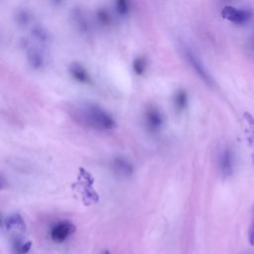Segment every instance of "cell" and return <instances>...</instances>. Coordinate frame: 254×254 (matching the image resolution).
<instances>
[{
  "label": "cell",
  "instance_id": "1",
  "mask_svg": "<svg viewBox=\"0 0 254 254\" xmlns=\"http://www.w3.org/2000/svg\"><path fill=\"white\" fill-rule=\"evenodd\" d=\"M71 116L74 121L99 131L116 128V121L106 109L93 104H85L72 109Z\"/></svg>",
  "mask_w": 254,
  "mask_h": 254
},
{
  "label": "cell",
  "instance_id": "2",
  "mask_svg": "<svg viewBox=\"0 0 254 254\" xmlns=\"http://www.w3.org/2000/svg\"><path fill=\"white\" fill-rule=\"evenodd\" d=\"M182 52L184 54V57H185L186 61L193 68V70L197 73V74L199 75V77L202 81H204L206 84L211 85L212 84L211 75L209 74V73L206 70L205 66L202 65V63L200 62V58H198L197 54L194 52V51L190 47H188L187 45H182Z\"/></svg>",
  "mask_w": 254,
  "mask_h": 254
},
{
  "label": "cell",
  "instance_id": "3",
  "mask_svg": "<svg viewBox=\"0 0 254 254\" xmlns=\"http://www.w3.org/2000/svg\"><path fill=\"white\" fill-rule=\"evenodd\" d=\"M75 232V226L69 220H61L54 224L51 228L50 236L56 243H63L67 241Z\"/></svg>",
  "mask_w": 254,
  "mask_h": 254
},
{
  "label": "cell",
  "instance_id": "4",
  "mask_svg": "<svg viewBox=\"0 0 254 254\" xmlns=\"http://www.w3.org/2000/svg\"><path fill=\"white\" fill-rule=\"evenodd\" d=\"M145 126L148 131L155 133L158 132L163 126L164 118L161 111L155 107H149L144 114Z\"/></svg>",
  "mask_w": 254,
  "mask_h": 254
},
{
  "label": "cell",
  "instance_id": "5",
  "mask_svg": "<svg viewBox=\"0 0 254 254\" xmlns=\"http://www.w3.org/2000/svg\"><path fill=\"white\" fill-rule=\"evenodd\" d=\"M221 16L235 24H244L249 21L252 14L248 10H238L233 6H225L221 11Z\"/></svg>",
  "mask_w": 254,
  "mask_h": 254
},
{
  "label": "cell",
  "instance_id": "6",
  "mask_svg": "<svg viewBox=\"0 0 254 254\" xmlns=\"http://www.w3.org/2000/svg\"><path fill=\"white\" fill-rule=\"evenodd\" d=\"M70 73L72 77L81 84H90L91 77L88 71L81 64L73 63L70 66Z\"/></svg>",
  "mask_w": 254,
  "mask_h": 254
},
{
  "label": "cell",
  "instance_id": "7",
  "mask_svg": "<svg viewBox=\"0 0 254 254\" xmlns=\"http://www.w3.org/2000/svg\"><path fill=\"white\" fill-rule=\"evenodd\" d=\"M234 160H233V153L230 149H225L220 156L219 166L220 171L224 177H228L233 174L234 170Z\"/></svg>",
  "mask_w": 254,
  "mask_h": 254
},
{
  "label": "cell",
  "instance_id": "8",
  "mask_svg": "<svg viewBox=\"0 0 254 254\" xmlns=\"http://www.w3.org/2000/svg\"><path fill=\"white\" fill-rule=\"evenodd\" d=\"M27 60L28 63L30 64V66L35 69V70H39L42 69L43 66L45 65V60H44V56L42 55V53L40 51L36 48H30L27 51Z\"/></svg>",
  "mask_w": 254,
  "mask_h": 254
},
{
  "label": "cell",
  "instance_id": "9",
  "mask_svg": "<svg viewBox=\"0 0 254 254\" xmlns=\"http://www.w3.org/2000/svg\"><path fill=\"white\" fill-rule=\"evenodd\" d=\"M112 166H113L114 172H116L117 174H119L121 176L128 177L133 172L132 165L123 158H115L112 162Z\"/></svg>",
  "mask_w": 254,
  "mask_h": 254
},
{
  "label": "cell",
  "instance_id": "10",
  "mask_svg": "<svg viewBox=\"0 0 254 254\" xmlns=\"http://www.w3.org/2000/svg\"><path fill=\"white\" fill-rule=\"evenodd\" d=\"M243 118L246 123L245 132H246L247 140L249 141L250 145H252L254 147V117L252 116V114L245 112L243 115Z\"/></svg>",
  "mask_w": 254,
  "mask_h": 254
},
{
  "label": "cell",
  "instance_id": "11",
  "mask_svg": "<svg viewBox=\"0 0 254 254\" xmlns=\"http://www.w3.org/2000/svg\"><path fill=\"white\" fill-rule=\"evenodd\" d=\"M174 105L177 110L182 111L188 106V94L185 91H178L174 97Z\"/></svg>",
  "mask_w": 254,
  "mask_h": 254
},
{
  "label": "cell",
  "instance_id": "12",
  "mask_svg": "<svg viewBox=\"0 0 254 254\" xmlns=\"http://www.w3.org/2000/svg\"><path fill=\"white\" fill-rule=\"evenodd\" d=\"M130 6V0H115L116 10L121 16H125L129 13Z\"/></svg>",
  "mask_w": 254,
  "mask_h": 254
},
{
  "label": "cell",
  "instance_id": "13",
  "mask_svg": "<svg viewBox=\"0 0 254 254\" xmlns=\"http://www.w3.org/2000/svg\"><path fill=\"white\" fill-rule=\"evenodd\" d=\"M146 67H147V62H146L145 58L139 57V58L135 59L133 62V71L135 73H137L139 75H141L145 73Z\"/></svg>",
  "mask_w": 254,
  "mask_h": 254
},
{
  "label": "cell",
  "instance_id": "14",
  "mask_svg": "<svg viewBox=\"0 0 254 254\" xmlns=\"http://www.w3.org/2000/svg\"><path fill=\"white\" fill-rule=\"evenodd\" d=\"M32 35L40 43H48V41H49V34L47 33V31H45L41 27L34 28L32 31Z\"/></svg>",
  "mask_w": 254,
  "mask_h": 254
},
{
  "label": "cell",
  "instance_id": "15",
  "mask_svg": "<svg viewBox=\"0 0 254 254\" xmlns=\"http://www.w3.org/2000/svg\"><path fill=\"white\" fill-rule=\"evenodd\" d=\"M30 245H31L30 241L25 242L24 240H16L14 251L18 254H24L25 252H27L29 250Z\"/></svg>",
  "mask_w": 254,
  "mask_h": 254
},
{
  "label": "cell",
  "instance_id": "16",
  "mask_svg": "<svg viewBox=\"0 0 254 254\" xmlns=\"http://www.w3.org/2000/svg\"><path fill=\"white\" fill-rule=\"evenodd\" d=\"M97 18L99 20V22L103 25H109L110 21H111V17L109 14V12L105 9H101L97 12Z\"/></svg>",
  "mask_w": 254,
  "mask_h": 254
},
{
  "label": "cell",
  "instance_id": "17",
  "mask_svg": "<svg viewBox=\"0 0 254 254\" xmlns=\"http://www.w3.org/2000/svg\"><path fill=\"white\" fill-rule=\"evenodd\" d=\"M17 19H18V22H19L20 24H24V23L26 24V23L29 21L28 15L26 14V12H24V11H22V12H20V13L18 14Z\"/></svg>",
  "mask_w": 254,
  "mask_h": 254
},
{
  "label": "cell",
  "instance_id": "18",
  "mask_svg": "<svg viewBox=\"0 0 254 254\" xmlns=\"http://www.w3.org/2000/svg\"><path fill=\"white\" fill-rule=\"evenodd\" d=\"M248 242L250 245L254 246V218H253V222L250 226L249 234H248Z\"/></svg>",
  "mask_w": 254,
  "mask_h": 254
},
{
  "label": "cell",
  "instance_id": "19",
  "mask_svg": "<svg viewBox=\"0 0 254 254\" xmlns=\"http://www.w3.org/2000/svg\"><path fill=\"white\" fill-rule=\"evenodd\" d=\"M51 2H53L54 4H61L63 0H50Z\"/></svg>",
  "mask_w": 254,
  "mask_h": 254
},
{
  "label": "cell",
  "instance_id": "20",
  "mask_svg": "<svg viewBox=\"0 0 254 254\" xmlns=\"http://www.w3.org/2000/svg\"><path fill=\"white\" fill-rule=\"evenodd\" d=\"M104 254H110V253H109V251H106V252H105V253H104Z\"/></svg>",
  "mask_w": 254,
  "mask_h": 254
}]
</instances>
